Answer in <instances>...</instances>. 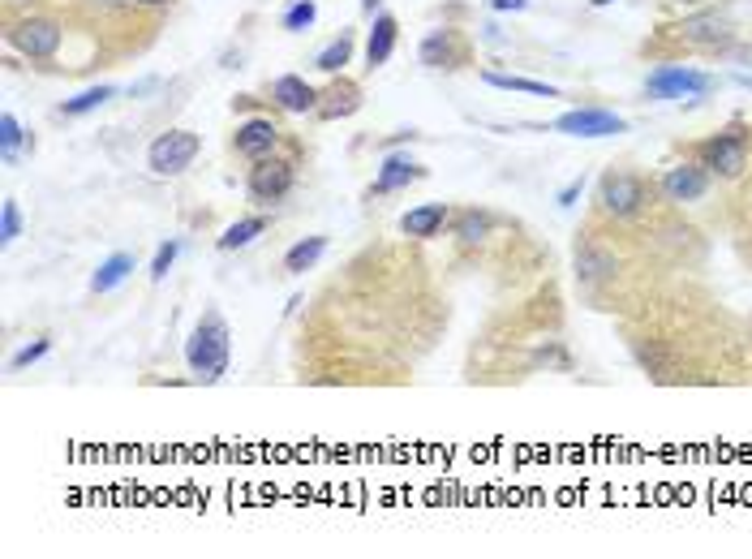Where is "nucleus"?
<instances>
[{"instance_id": "22", "label": "nucleus", "mask_w": 752, "mask_h": 559, "mask_svg": "<svg viewBox=\"0 0 752 559\" xmlns=\"http://www.w3.org/2000/svg\"><path fill=\"white\" fill-rule=\"evenodd\" d=\"M349 61H353V35H340L314 56V69H323V74H340Z\"/></svg>"}, {"instance_id": "23", "label": "nucleus", "mask_w": 752, "mask_h": 559, "mask_svg": "<svg viewBox=\"0 0 752 559\" xmlns=\"http://www.w3.org/2000/svg\"><path fill=\"white\" fill-rule=\"evenodd\" d=\"M490 86H499V91H525V95H542V99H559L555 86H546V82H533V78H516V74H482Z\"/></svg>"}, {"instance_id": "20", "label": "nucleus", "mask_w": 752, "mask_h": 559, "mask_svg": "<svg viewBox=\"0 0 752 559\" xmlns=\"http://www.w3.org/2000/svg\"><path fill=\"white\" fill-rule=\"evenodd\" d=\"M263 233H267V215H245V220H237V224H228V228H224L215 246H220L224 254H233V250H250Z\"/></svg>"}, {"instance_id": "25", "label": "nucleus", "mask_w": 752, "mask_h": 559, "mask_svg": "<svg viewBox=\"0 0 752 559\" xmlns=\"http://www.w3.org/2000/svg\"><path fill=\"white\" fill-rule=\"evenodd\" d=\"M22 147H26V129H22V121L13 117V112H5V117H0V155H5V164L18 160Z\"/></svg>"}, {"instance_id": "14", "label": "nucleus", "mask_w": 752, "mask_h": 559, "mask_svg": "<svg viewBox=\"0 0 752 559\" xmlns=\"http://www.w3.org/2000/svg\"><path fill=\"white\" fill-rule=\"evenodd\" d=\"M361 108V86L353 78H340V82H331L327 91H318V108H314V117H323V121H340V117H353V112Z\"/></svg>"}, {"instance_id": "6", "label": "nucleus", "mask_w": 752, "mask_h": 559, "mask_svg": "<svg viewBox=\"0 0 752 559\" xmlns=\"http://www.w3.org/2000/svg\"><path fill=\"white\" fill-rule=\"evenodd\" d=\"M297 185V168L288 160H276V155H267V160H254L250 168V181H245V190H250L254 203H280V198H288V190Z\"/></svg>"}, {"instance_id": "9", "label": "nucleus", "mask_w": 752, "mask_h": 559, "mask_svg": "<svg viewBox=\"0 0 752 559\" xmlns=\"http://www.w3.org/2000/svg\"><path fill=\"white\" fill-rule=\"evenodd\" d=\"M61 26L52 18H26L18 31H13V43H18L22 56H31V61H52L56 52H61Z\"/></svg>"}, {"instance_id": "33", "label": "nucleus", "mask_w": 752, "mask_h": 559, "mask_svg": "<svg viewBox=\"0 0 752 559\" xmlns=\"http://www.w3.org/2000/svg\"><path fill=\"white\" fill-rule=\"evenodd\" d=\"M383 5V0H361V13H370V18H374V9H379Z\"/></svg>"}, {"instance_id": "8", "label": "nucleus", "mask_w": 752, "mask_h": 559, "mask_svg": "<svg viewBox=\"0 0 752 559\" xmlns=\"http://www.w3.org/2000/svg\"><path fill=\"white\" fill-rule=\"evenodd\" d=\"M551 129L568 138H615V134H628V121L606 108H576V112H563Z\"/></svg>"}, {"instance_id": "29", "label": "nucleus", "mask_w": 752, "mask_h": 559, "mask_svg": "<svg viewBox=\"0 0 752 559\" xmlns=\"http://www.w3.org/2000/svg\"><path fill=\"white\" fill-rule=\"evenodd\" d=\"M486 228H490L486 215L469 211V215H460V220H456V237L465 241V246H473V241H482V237H486Z\"/></svg>"}, {"instance_id": "28", "label": "nucleus", "mask_w": 752, "mask_h": 559, "mask_svg": "<svg viewBox=\"0 0 752 559\" xmlns=\"http://www.w3.org/2000/svg\"><path fill=\"white\" fill-rule=\"evenodd\" d=\"M177 254H181V241H177V237L164 241V246L155 250V258H151V280H155V284H159V280H164L168 271H172V263H177Z\"/></svg>"}, {"instance_id": "26", "label": "nucleus", "mask_w": 752, "mask_h": 559, "mask_svg": "<svg viewBox=\"0 0 752 559\" xmlns=\"http://www.w3.org/2000/svg\"><path fill=\"white\" fill-rule=\"evenodd\" d=\"M314 18H318V5H314V0H293V5L284 9L280 26H284L288 35H301V31H310V26H314Z\"/></svg>"}, {"instance_id": "10", "label": "nucleus", "mask_w": 752, "mask_h": 559, "mask_svg": "<svg viewBox=\"0 0 752 559\" xmlns=\"http://www.w3.org/2000/svg\"><path fill=\"white\" fill-rule=\"evenodd\" d=\"M658 190L671 198V203H697V198L710 194V172H705V164H675L662 172Z\"/></svg>"}, {"instance_id": "17", "label": "nucleus", "mask_w": 752, "mask_h": 559, "mask_svg": "<svg viewBox=\"0 0 752 559\" xmlns=\"http://www.w3.org/2000/svg\"><path fill=\"white\" fill-rule=\"evenodd\" d=\"M396 39H400V22L392 18V13H379V18H374V26H370V39H366V65L379 69V65L392 61Z\"/></svg>"}, {"instance_id": "16", "label": "nucleus", "mask_w": 752, "mask_h": 559, "mask_svg": "<svg viewBox=\"0 0 752 559\" xmlns=\"http://www.w3.org/2000/svg\"><path fill=\"white\" fill-rule=\"evenodd\" d=\"M447 203H422V207H413V211H404V220H400V233L404 237H417V241H426V237H439L443 233V224H447Z\"/></svg>"}, {"instance_id": "31", "label": "nucleus", "mask_w": 752, "mask_h": 559, "mask_svg": "<svg viewBox=\"0 0 752 559\" xmlns=\"http://www.w3.org/2000/svg\"><path fill=\"white\" fill-rule=\"evenodd\" d=\"M581 190H585V181H572V185H563V190H559V198H555V203H559V207H572V203H576V198H581Z\"/></svg>"}, {"instance_id": "36", "label": "nucleus", "mask_w": 752, "mask_h": 559, "mask_svg": "<svg viewBox=\"0 0 752 559\" xmlns=\"http://www.w3.org/2000/svg\"><path fill=\"white\" fill-rule=\"evenodd\" d=\"M134 5H164V0H134Z\"/></svg>"}, {"instance_id": "7", "label": "nucleus", "mask_w": 752, "mask_h": 559, "mask_svg": "<svg viewBox=\"0 0 752 559\" xmlns=\"http://www.w3.org/2000/svg\"><path fill=\"white\" fill-rule=\"evenodd\" d=\"M667 35L671 39H679L684 48H727L731 43V22L722 18V13H692V18H684V22H675V26H667Z\"/></svg>"}, {"instance_id": "37", "label": "nucleus", "mask_w": 752, "mask_h": 559, "mask_svg": "<svg viewBox=\"0 0 752 559\" xmlns=\"http://www.w3.org/2000/svg\"><path fill=\"white\" fill-rule=\"evenodd\" d=\"M602 5H611V0H594V9H602Z\"/></svg>"}, {"instance_id": "19", "label": "nucleus", "mask_w": 752, "mask_h": 559, "mask_svg": "<svg viewBox=\"0 0 752 559\" xmlns=\"http://www.w3.org/2000/svg\"><path fill=\"white\" fill-rule=\"evenodd\" d=\"M576 276L581 284H598V280H611L615 276V258L606 254L594 241H585V246H576Z\"/></svg>"}, {"instance_id": "30", "label": "nucleus", "mask_w": 752, "mask_h": 559, "mask_svg": "<svg viewBox=\"0 0 752 559\" xmlns=\"http://www.w3.org/2000/svg\"><path fill=\"white\" fill-rule=\"evenodd\" d=\"M48 349H52V340H48V336H39L35 344H26V349H18V353H13V362H9V370H26V366H35V362H43V357H48Z\"/></svg>"}, {"instance_id": "18", "label": "nucleus", "mask_w": 752, "mask_h": 559, "mask_svg": "<svg viewBox=\"0 0 752 559\" xmlns=\"http://www.w3.org/2000/svg\"><path fill=\"white\" fill-rule=\"evenodd\" d=\"M129 276H134V254H125V250H121V254H108L104 263H99V271L91 276V293H95V297L117 293Z\"/></svg>"}, {"instance_id": "32", "label": "nucleus", "mask_w": 752, "mask_h": 559, "mask_svg": "<svg viewBox=\"0 0 752 559\" xmlns=\"http://www.w3.org/2000/svg\"><path fill=\"white\" fill-rule=\"evenodd\" d=\"M525 5H529V0H490V9H512V13L525 9Z\"/></svg>"}, {"instance_id": "4", "label": "nucleus", "mask_w": 752, "mask_h": 559, "mask_svg": "<svg viewBox=\"0 0 752 559\" xmlns=\"http://www.w3.org/2000/svg\"><path fill=\"white\" fill-rule=\"evenodd\" d=\"M198 151H202V138L194 129H168V134H159L147 147V168L155 177H181L198 160Z\"/></svg>"}, {"instance_id": "1", "label": "nucleus", "mask_w": 752, "mask_h": 559, "mask_svg": "<svg viewBox=\"0 0 752 559\" xmlns=\"http://www.w3.org/2000/svg\"><path fill=\"white\" fill-rule=\"evenodd\" d=\"M185 362H190L198 383H220L233 362V332L215 310L202 314V323L194 327V336L185 340Z\"/></svg>"}, {"instance_id": "24", "label": "nucleus", "mask_w": 752, "mask_h": 559, "mask_svg": "<svg viewBox=\"0 0 752 559\" xmlns=\"http://www.w3.org/2000/svg\"><path fill=\"white\" fill-rule=\"evenodd\" d=\"M117 95V86H91V91H82V95H74V99H65V117H86V112H95V108H104L108 99Z\"/></svg>"}, {"instance_id": "21", "label": "nucleus", "mask_w": 752, "mask_h": 559, "mask_svg": "<svg viewBox=\"0 0 752 559\" xmlns=\"http://www.w3.org/2000/svg\"><path fill=\"white\" fill-rule=\"evenodd\" d=\"M327 254V237H301L293 250L284 254V271L288 276H306V271Z\"/></svg>"}, {"instance_id": "13", "label": "nucleus", "mask_w": 752, "mask_h": 559, "mask_svg": "<svg viewBox=\"0 0 752 559\" xmlns=\"http://www.w3.org/2000/svg\"><path fill=\"white\" fill-rule=\"evenodd\" d=\"M422 177H426L422 164L409 160V155H400V151H392V155H383V168H379V177H374L370 194H396V190H404V185H413Z\"/></svg>"}, {"instance_id": "35", "label": "nucleus", "mask_w": 752, "mask_h": 559, "mask_svg": "<svg viewBox=\"0 0 752 559\" xmlns=\"http://www.w3.org/2000/svg\"><path fill=\"white\" fill-rule=\"evenodd\" d=\"M671 5H684V9H692V5H705V0H671Z\"/></svg>"}, {"instance_id": "34", "label": "nucleus", "mask_w": 752, "mask_h": 559, "mask_svg": "<svg viewBox=\"0 0 752 559\" xmlns=\"http://www.w3.org/2000/svg\"><path fill=\"white\" fill-rule=\"evenodd\" d=\"M735 82H740V86H748V91H752V74H735Z\"/></svg>"}, {"instance_id": "3", "label": "nucleus", "mask_w": 752, "mask_h": 559, "mask_svg": "<svg viewBox=\"0 0 752 559\" xmlns=\"http://www.w3.org/2000/svg\"><path fill=\"white\" fill-rule=\"evenodd\" d=\"M710 91H718V78L692 65H658L645 78V95L654 99H705Z\"/></svg>"}, {"instance_id": "12", "label": "nucleus", "mask_w": 752, "mask_h": 559, "mask_svg": "<svg viewBox=\"0 0 752 559\" xmlns=\"http://www.w3.org/2000/svg\"><path fill=\"white\" fill-rule=\"evenodd\" d=\"M276 142H280V125L271 117L241 121L237 134H233V147H237V155H245V160H267V155L276 151Z\"/></svg>"}, {"instance_id": "2", "label": "nucleus", "mask_w": 752, "mask_h": 559, "mask_svg": "<svg viewBox=\"0 0 752 559\" xmlns=\"http://www.w3.org/2000/svg\"><path fill=\"white\" fill-rule=\"evenodd\" d=\"M697 155H701V164L710 177L740 181L744 168H748V155H752V125L731 121L727 129H718L714 138H705L697 147Z\"/></svg>"}, {"instance_id": "15", "label": "nucleus", "mask_w": 752, "mask_h": 559, "mask_svg": "<svg viewBox=\"0 0 752 559\" xmlns=\"http://www.w3.org/2000/svg\"><path fill=\"white\" fill-rule=\"evenodd\" d=\"M271 99H276L284 112H314L318 108V91L301 74H280L271 82Z\"/></svg>"}, {"instance_id": "27", "label": "nucleus", "mask_w": 752, "mask_h": 559, "mask_svg": "<svg viewBox=\"0 0 752 559\" xmlns=\"http://www.w3.org/2000/svg\"><path fill=\"white\" fill-rule=\"evenodd\" d=\"M18 237H22V211H18V203H13V198H5V203H0V241H5V246H13Z\"/></svg>"}, {"instance_id": "5", "label": "nucleus", "mask_w": 752, "mask_h": 559, "mask_svg": "<svg viewBox=\"0 0 752 559\" xmlns=\"http://www.w3.org/2000/svg\"><path fill=\"white\" fill-rule=\"evenodd\" d=\"M649 203V185L636 177V172H602L598 181V207L606 215H615V220H632V215H641Z\"/></svg>"}, {"instance_id": "11", "label": "nucleus", "mask_w": 752, "mask_h": 559, "mask_svg": "<svg viewBox=\"0 0 752 559\" xmlns=\"http://www.w3.org/2000/svg\"><path fill=\"white\" fill-rule=\"evenodd\" d=\"M417 56H422V65H430V69H460L469 61V48L456 31L439 26V31H430L422 43H417Z\"/></svg>"}]
</instances>
